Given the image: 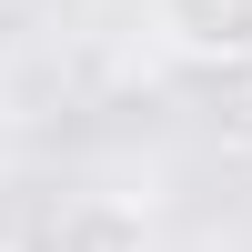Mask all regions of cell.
Segmentation results:
<instances>
[{
    "label": "cell",
    "instance_id": "obj_1",
    "mask_svg": "<svg viewBox=\"0 0 252 252\" xmlns=\"http://www.w3.org/2000/svg\"><path fill=\"white\" fill-rule=\"evenodd\" d=\"M152 31L182 61L232 71V61H252V0H152Z\"/></svg>",
    "mask_w": 252,
    "mask_h": 252
},
{
    "label": "cell",
    "instance_id": "obj_2",
    "mask_svg": "<svg viewBox=\"0 0 252 252\" xmlns=\"http://www.w3.org/2000/svg\"><path fill=\"white\" fill-rule=\"evenodd\" d=\"M40 252H161L152 242V212L141 202H121V192H81L71 212L51 222V242Z\"/></svg>",
    "mask_w": 252,
    "mask_h": 252
},
{
    "label": "cell",
    "instance_id": "obj_3",
    "mask_svg": "<svg viewBox=\"0 0 252 252\" xmlns=\"http://www.w3.org/2000/svg\"><path fill=\"white\" fill-rule=\"evenodd\" d=\"M0 252H10V242H0Z\"/></svg>",
    "mask_w": 252,
    "mask_h": 252
}]
</instances>
